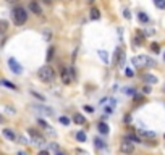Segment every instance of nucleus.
I'll use <instances>...</instances> for the list:
<instances>
[{
    "label": "nucleus",
    "mask_w": 165,
    "mask_h": 155,
    "mask_svg": "<svg viewBox=\"0 0 165 155\" xmlns=\"http://www.w3.org/2000/svg\"><path fill=\"white\" fill-rule=\"evenodd\" d=\"M37 155H50V152H49V150H41Z\"/></svg>",
    "instance_id": "37"
},
{
    "label": "nucleus",
    "mask_w": 165,
    "mask_h": 155,
    "mask_svg": "<svg viewBox=\"0 0 165 155\" xmlns=\"http://www.w3.org/2000/svg\"><path fill=\"white\" fill-rule=\"evenodd\" d=\"M126 140H130V142H141V137L138 134H128L126 136Z\"/></svg>",
    "instance_id": "17"
},
{
    "label": "nucleus",
    "mask_w": 165,
    "mask_h": 155,
    "mask_svg": "<svg viewBox=\"0 0 165 155\" xmlns=\"http://www.w3.org/2000/svg\"><path fill=\"white\" fill-rule=\"evenodd\" d=\"M7 2H8V3H16L18 0H7Z\"/></svg>",
    "instance_id": "41"
},
{
    "label": "nucleus",
    "mask_w": 165,
    "mask_h": 155,
    "mask_svg": "<svg viewBox=\"0 0 165 155\" xmlns=\"http://www.w3.org/2000/svg\"><path fill=\"white\" fill-rule=\"evenodd\" d=\"M163 139H165V134H163Z\"/></svg>",
    "instance_id": "45"
},
{
    "label": "nucleus",
    "mask_w": 165,
    "mask_h": 155,
    "mask_svg": "<svg viewBox=\"0 0 165 155\" xmlns=\"http://www.w3.org/2000/svg\"><path fill=\"white\" fill-rule=\"evenodd\" d=\"M60 123L65 124V126H68V124H70V120L67 118V116H62V118H60Z\"/></svg>",
    "instance_id": "29"
},
{
    "label": "nucleus",
    "mask_w": 165,
    "mask_h": 155,
    "mask_svg": "<svg viewBox=\"0 0 165 155\" xmlns=\"http://www.w3.org/2000/svg\"><path fill=\"white\" fill-rule=\"evenodd\" d=\"M37 123H39V126H42V128H45V129H52V128H50V126L45 123L44 120H37Z\"/></svg>",
    "instance_id": "28"
},
{
    "label": "nucleus",
    "mask_w": 165,
    "mask_h": 155,
    "mask_svg": "<svg viewBox=\"0 0 165 155\" xmlns=\"http://www.w3.org/2000/svg\"><path fill=\"white\" fill-rule=\"evenodd\" d=\"M18 140H20L21 144H28V140H26V137H23V136H20V137H18Z\"/></svg>",
    "instance_id": "36"
},
{
    "label": "nucleus",
    "mask_w": 165,
    "mask_h": 155,
    "mask_svg": "<svg viewBox=\"0 0 165 155\" xmlns=\"http://www.w3.org/2000/svg\"><path fill=\"white\" fill-rule=\"evenodd\" d=\"M150 50H152L154 53H159L160 47H159V44H157V42H154V44H150Z\"/></svg>",
    "instance_id": "26"
},
{
    "label": "nucleus",
    "mask_w": 165,
    "mask_h": 155,
    "mask_svg": "<svg viewBox=\"0 0 165 155\" xmlns=\"http://www.w3.org/2000/svg\"><path fill=\"white\" fill-rule=\"evenodd\" d=\"M54 52H55V49H54V47H50V49H49V52H47V60H49V62L52 60V57H54Z\"/></svg>",
    "instance_id": "27"
},
{
    "label": "nucleus",
    "mask_w": 165,
    "mask_h": 155,
    "mask_svg": "<svg viewBox=\"0 0 165 155\" xmlns=\"http://www.w3.org/2000/svg\"><path fill=\"white\" fill-rule=\"evenodd\" d=\"M134 44L136 45H143L144 44V34L139 31H136V36H134Z\"/></svg>",
    "instance_id": "12"
},
{
    "label": "nucleus",
    "mask_w": 165,
    "mask_h": 155,
    "mask_svg": "<svg viewBox=\"0 0 165 155\" xmlns=\"http://www.w3.org/2000/svg\"><path fill=\"white\" fill-rule=\"evenodd\" d=\"M34 108H36V110H41V111H44V113H47V115H52V110H50V108H47V107L34 105Z\"/></svg>",
    "instance_id": "22"
},
{
    "label": "nucleus",
    "mask_w": 165,
    "mask_h": 155,
    "mask_svg": "<svg viewBox=\"0 0 165 155\" xmlns=\"http://www.w3.org/2000/svg\"><path fill=\"white\" fill-rule=\"evenodd\" d=\"M120 150L123 153H126V155H130V153H133L134 152V144L133 142H130V140H123V142L120 144Z\"/></svg>",
    "instance_id": "5"
},
{
    "label": "nucleus",
    "mask_w": 165,
    "mask_h": 155,
    "mask_svg": "<svg viewBox=\"0 0 165 155\" xmlns=\"http://www.w3.org/2000/svg\"><path fill=\"white\" fill-rule=\"evenodd\" d=\"M125 74H126V76H130V78H131V76H133L134 73H133V69H130V68H125Z\"/></svg>",
    "instance_id": "31"
},
{
    "label": "nucleus",
    "mask_w": 165,
    "mask_h": 155,
    "mask_svg": "<svg viewBox=\"0 0 165 155\" xmlns=\"http://www.w3.org/2000/svg\"><path fill=\"white\" fill-rule=\"evenodd\" d=\"M138 20H139L141 23H149V16L146 15L144 11H139V13H138Z\"/></svg>",
    "instance_id": "18"
},
{
    "label": "nucleus",
    "mask_w": 165,
    "mask_h": 155,
    "mask_svg": "<svg viewBox=\"0 0 165 155\" xmlns=\"http://www.w3.org/2000/svg\"><path fill=\"white\" fill-rule=\"evenodd\" d=\"M143 92L144 94H150V92H152V89H150V86H144L143 87Z\"/></svg>",
    "instance_id": "32"
},
{
    "label": "nucleus",
    "mask_w": 165,
    "mask_h": 155,
    "mask_svg": "<svg viewBox=\"0 0 165 155\" xmlns=\"http://www.w3.org/2000/svg\"><path fill=\"white\" fill-rule=\"evenodd\" d=\"M123 92H125V94H128V95H131V94H134V89H131V87H128V89H125Z\"/></svg>",
    "instance_id": "33"
},
{
    "label": "nucleus",
    "mask_w": 165,
    "mask_h": 155,
    "mask_svg": "<svg viewBox=\"0 0 165 155\" xmlns=\"http://www.w3.org/2000/svg\"><path fill=\"white\" fill-rule=\"evenodd\" d=\"M163 62H165V53H163Z\"/></svg>",
    "instance_id": "44"
},
{
    "label": "nucleus",
    "mask_w": 165,
    "mask_h": 155,
    "mask_svg": "<svg viewBox=\"0 0 165 155\" xmlns=\"http://www.w3.org/2000/svg\"><path fill=\"white\" fill-rule=\"evenodd\" d=\"M73 121H74V124H84L86 123V118H84L81 113H74L73 115Z\"/></svg>",
    "instance_id": "11"
},
{
    "label": "nucleus",
    "mask_w": 165,
    "mask_h": 155,
    "mask_svg": "<svg viewBox=\"0 0 165 155\" xmlns=\"http://www.w3.org/2000/svg\"><path fill=\"white\" fill-rule=\"evenodd\" d=\"M101 18V11L97 8H91V20H99Z\"/></svg>",
    "instance_id": "20"
},
{
    "label": "nucleus",
    "mask_w": 165,
    "mask_h": 155,
    "mask_svg": "<svg viewBox=\"0 0 165 155\" xmlns=\"http://www.w3.org/2000/svg\"><path fill=\"white\" fill-rule=\"evenodd\" d=\"M37 78H39L42 82H52L55 79L54 68H52L50 65H45V66L39 68V71H37Z\"/></svg>",
    "instance_id": "1"
},
{
    "label": "nucleus",
    "mask_w": 165,
    "mask_h": 155,
    "mask_svg": "<svg viewBox=\"0 0 165 155\" xmlns=\"http://www.w3.org/2000/svg\"><path fill=\"white\" fill-rule=\"evenodd\" d=\"M136 134H138L139 137H146V139H154L155 137L154 131H146V129H138L136 131Z\"/></svg>",
    "instance_id": "9"
},
{
    "label": "nucleus",
    "mask_w": 165,
    "mask_h": 155,
    "mask_svg": "<svg viewBox=\"0 0 165 155\" xmlns=\"http://www.w3.org/2000/svg\"><path fill=\"white\" fill-rule=\"evenodd\" d=\"M84 2H86V3H91V5H92V3L96 2V0H84Z\"/></svg>",
    "instance_id": "40"
},
{
    "label": "nucleus",
    "mask_w": 165,
    "mask_h": 155,
    "mask_svg": "<svg viewBox=\"0 0 165 155\" xmlns=\"http://www.w3.org/2000/svg\"><path fill=\"white\" fill-rule=\"evenodd\" d=\"M76 139L79 140V142H86V133H84V131H78L76 133Z\"/></svg>",
    "instance_id": "19"
},
{
    "label": "nucleus",
    "mask_w": 165,
    "mask_h": 155,
    "mask_svg": "<svg viewBox=\"0 0 165 155\" xmlns=\"http://www.w3.org/2000/svg\"><path fill=\"white\" fill-rule=\"evenodd\" d=\"M144 81L147 82V84H157V81H159V79L155 78L154 74H146V76H144Z\"/></svg>",
    "instance_id": "14"
},
{
    "label": "nucleus",
    "mask_w": 165,
    "mask_h": 155,
    "mask_svg": "<svg viewBox=\"0 0 165 155\" xmlns=\"http://www.w3.org/2000/svg\"><path fill=\"white\" fill-rule=\"evenodd\" d=\"M94 142H96V147H97V149H104V147H105L104 140H101L99 137H96V139H94Z\"/></svg>",
    "instance_id": "25"
},
{
    "label": "nucleus",
    "mask_w": 165,
    "mask_h": 155,
    "mask_svg": "<svg viewBox=\"0 0 165 155\" xmlns=\"http://www.w3.org/2000/svg\"><path fill=\"white\" fill-rule=\"evenodd\" d=\"M31 95L36 97V98H39L41 102H45V97L42 95V94H39V92H36V91H31Z\"/></svg>",
    "instance_id": "23"
},
{
    "label": "nucleus",
    "mask_w": 165,
    "mask_h": 155,
    "mask_svg": "<svg viewBox=\"0 0 165 155\" xmlns=\"http://www.w3.org/2000/svg\"><path fill=\"white\" fill-rule=\"evenodd\" d=\"M3 121H5V118H3L2 115H0V123H3Z\"/></svg>",
    "instance_id": "42"
},
{
    "label": "nucleus",
    "mask_w": 165,
    "mask_h": 155,
    "mask_svg": "<svg viewBox=\"0 0 165 155\" xmlns=\"http://www.w3.org/2000/svg\"><path fill=\"white\" fill-rule=\"evenodd\" d=\"M97 128H99V133H101V134H108V124H107V123H104V121H99Z\"/></svg>",
    "instance_id": "13"
},
{
    "label": "nucleus",
    "mask_w": 165,
    "mask_h": 155,
    "mask_svg": "<svg viewBox=\"0 0 165 155\" xmlns=\"http://www.w3.org/2000/svg\"><path fill=\"white\" fill-rule=\"evenodd\" d=\"M99 57L102 58L104 63H108V53H107L105 50H99Z\"/></svg>",
    "instance_id": "21"
},
{
    "label": "nucleus",
    "mask_w": 165,
    "mask_h": 155,
    "mask_svg": "<svg viewBox=\"0 0 165 155\" xmlns=\"http://www.w3.org/2000/svg\"><path fill=\"white\" fill-rule=\"evenodd\" d=\"M29 134L32 136V144H34V145H39V147H41V145H44V144H45V139L42 137V136L37 133V131L32 129V128L29 129Z\"/></svg>",
    "instance_id": "4"
},
{
    "label": "nucleus",
    "mask_w": 165,
    "mask_h": 155,
    "mask_svg": "<svg viewBox=\"0 0 165 155\" xmlns=\"http://www.w3.org/2000/svg\"><path fill=\"white\" fill-rule=\"evenodd\" d=\"M44 37H45V40H50L52 32H50V31H44Z\"/></svg>",
    "instance_id": "30"
},
{
    "label": "nucleus",
    "mask_w": 165,
    "mask_h": 155,
    "mask_svg": "<svg viewBox=\"0 0 165 155\" xmlns=\"http://www.w3.org/2000/svg\"><path fill=\"white\" fill-rule=\"evenodd\" d=\"M8 66H10V69L13 73H16V74L23 73V68H21V65L16 62V58H8Z\"/></svg>",
    "instance_id": "6"
},
{
    "label": "nucleus",
    "mask_w": 165,
    "mask_h": 155,
    "mask_svg": "<svg viewBox=\"0 0 165 155\" xmlns=\"http://www.w3.org/2000/svg\"><path fill=\"white\" fill-rule=\"evenodd\" d=\"M123 16L126 18V20H130V18H131V15H130V11H128V10H123Z\"/></svg>",
    "instance_id": "34"
},
{
    "label": "nucleus",
    "mask_w": 165,
    "mask_h": 155,
    "mask_svg": "<svg viewBox=\"0 0 165 155\" xmlns=\"http://www.w3.org/2000/svg\"><path fill=\"white\" fill-rule=\"evenodd\" d=\"M130 121H131V116L126 115V116H125V123H130Z\"/></svg>",
    "instance_id": "38"
},
{
    "label": "nucleus",
    "mask_w": 165,
    "mask_h": 155,
    "mask_svg": "<svg viewBox=\"0 0 165 155\" xmlns=\"http://www.w3.org/2000/svg\"><path fill=\"white\" fill-rule=\"evenodd\" d=\"M28 20V13L23 7H16L15 10H13V21H15L16 26H23Z\"/></svg>",
    "instance_id": "2"
},
{
    "label": "nucleus",
    "mask_w": 165,
    "mask_h": 155,
    "mask_svg": "<svg viewBox=\"0 0 165 155\" xmlns=\"http://www.w3.org/2000/svg\"><path fill=\"white\" fill-rule=\"evenodd\" d=\"M84 110L89 111V113H92V111H94V108H92V107H89V105H84Z\"/></svg>",
    "instance_id": "35"
},
{
    "label": "nucleus",
    "mask_w": 165,
    "mask_h": 155,
    "mask_svg": "<svg viewBox=\"0 0 165 155\" xmlns=\"http://www.w3.org/2000/svg\"><path fill=\"white\" fill-rule=\"evenodd\" d=\"M55 155H67L65 152H60V150H57V152H55Z\"/></svg>",
    "instance_id": "39"
},
{
    "label": "nucleus",
    "mask_w": 165,
    "mask_h": 155,
    "mask_svg": "<svg viewBox=\"0 0 165 155\" xmlns=\"http://www.w3.org/2000/svg\"><path fill=\"white\" fill-rule=\"evenodd\" d=\"M133 65L136 68H144V66H154L155 62L147 55H139V57L133 58Z\"/></svg>",
    "instance_id": "3"
},
{
    "label": "nucleus",
    "mask_w": 165,
    "mask_h": 155,
    "mask_svg": "<svg viewBox=\"0 0 165 155\" xmlns=\"http://www.w3.org/2000/svg\"><path fill=\"white\" fill-rule=\"evenodd\" d=\"M2 133H3V136H5L7 139H10V140H16V139H18L16 134H15V131L10 129V128H5V129L2 131Z\"/></svg>",
    "instance_id": "10"
},
{
    "label": "nucleus",
    "mask_w": 165,
    "mask_h": 155,
    "mask_svg": "<svg viewBox=\"0 0 165 155\" xmlns=\"http://www.w3.org/2000/svg\"><path fill=\"white\" fill-rule=\"evenodd\" d=\"M0 84H2V86H5V87H8V89H13V91H18V87L15 86V84L10 82V81H5V79H2Z\"/></svg>",
    "instance_id": "16"
},
{
    "label": "nucleus",
    "mask_w": 165,
    "mask_h": 155,
    "mask_svg": "<svg viewBox=\"0 0 165 155\" xmlns=\"http://www.w3.org/2000/svg\"><path fill=\"white\" fill-rule=\"evenodd\" d=\"M8 29V23L5 20H0V36H3Z\"/></svg>",
    "instance_id": "15"
},
{
    "label": "nucleus",
    "mask_w": 165,
    "mask_h": 155,
    "mask_svg": "<svg viewBox=\"0 0 165 155\" xmlns=\"http://www.w3.org/2000/svg\"><path fill=\"white\" fill-rule=\"evenodd\" d=\"M60 78H62L63 84H70L71 78H70V71L67 69V66H60Z\"/></svg>",
    "instance_id": "7"
},
{
    "label": "nucleus",
    "mask_w": 165,
    "mask_h": 155,
    "mask_svg": "<svg viewBox=\"0 0 165 155\" xmlns=\"http://www.w3.org/2000/svg\"><path fill=\"white\" fill-rule=\"evenodd\" d=\"M29 10L34 13V15H37V16L42 15V8H41V5L36 2V0H31V2H29Z\"/></svg>",
    "instance_id": "8"
},
{
    "label": "nucleus",
    "mask_w": 165,
    "mask_h": 155,
    "mask_svg": "<svg viewBox=\"0 0 165 155\" xmlns=\"http://www.w3.org/2000/svg\"><path fill=\"white\" fill-rule=\"evenodd\" d=\"M18 155H28L26 152H18Z\"/></svg>",
    "instance_id": "43"
},
{
    "label": "nucleus",
    "mask_w": 165,
    "mask_h": 155,
    "mask_svg": "<svg viewBox=\"0 0 165 155\" xmlns=\"http://www.w3.org/2000/svg\"><path fill=\"white\" fill-rule=\"evenodd\" d=\"M154 3H155V7L160 8V10H163L165 8V0H154Z\"/></svg>",
    "instance_id": "24"
}]
</instances>
